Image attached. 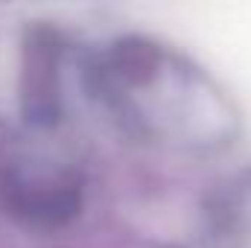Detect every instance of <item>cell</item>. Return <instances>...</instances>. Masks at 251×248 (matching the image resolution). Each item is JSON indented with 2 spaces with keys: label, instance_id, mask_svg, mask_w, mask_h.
<instances>
[{
  "label": "cell",
  "instance_id": "cell-1",
  "mask_svg": "<svg viewBox=\"0 0 251 248\" xmlns=\"http://www.w3.org/2000/svg\"><path fill=\"white\" fill-rule=\"evenodd\" d=\"M3 204L29 225H59L76 207V187L67 178L15 170L3 178Z\"/></svg>",
  "mask_w": 251,
  "mask_h": 248
}]
</instances>
